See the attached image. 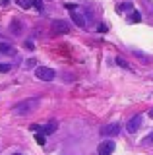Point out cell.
Wrapping results in <instances>:
<instances>
[{
    "label": "cell",
    "instance_id": "1",
    "mask_svg": "<svg viewBox=\"0 0 153 155\" xmlns=\"http://www.w3.org/2000/svg\"><path fill=\"white\" fill-rule=\"evenodd\" d=\"M39 97H33V99H25V101H20L16 107H14V113L16 114H20V116H23V114H29L31 110H35L37 107H39Z\"/></svg>",
    "mask_w": 153,
    "mask_h": 155
},
{
    "label": "cell",
    "instance_id": "2",
    "mask_svg": "<svg viewBox=\"0 0 153 155\" xmlns=\"http://www.w3.org/2000/svg\"><path fill=\"white\" fill-rule=\"evenodd\" d=\"M66 8L72 12V19H74V23L76 25H80V27H85L87 25V21H85V16H83V12L80 10L76 4H66Z\"/></svg>",
    "mask_w": 153,
    "mask_h": 155
},
{
    "label": "cell",
    "instance_id": "3",
    "mask_svg": "<svg viewBox=\"0 0 153 155\" xmlns=\"http://www.w3.org/2000/svg\"><path fill=\"white\" fill-rule=\"evenodd\" d=\"M35 76H37V80H41V81H52L56 74L49 66H37L35 68Z\"/></svg>",
    "mask_w": 153,
    "mask_h": 155
},
{
    "label": "cell",
    "instance_id": "4",
    "mask_svg": "<svg viewBox=\"0 0 153 155\" xmlns=\"http://www.w3.org/2000/svg\"><path fill=\"white\" fill-rule=\"evenodd\" d=\"M50 29H52V33H56V35H64V33H70V23L64 21V19H52Z\"/></svg>",
    "mask_w": 153,
    "mask_h": 155
},
{
    "label": "cell",
    "instance_id": "5",
    "mask_svg": "<svg viewBox=\"0 0 153 155\" xmlns=\"http://www.w3.org/2000/svg\"><path fill=\"white\" fill-rule=\"evenodd\" d=\"M101 134L105 136V138H112V136H118V134H120V124H118V122H111V124L103 126V128H101Z\"/></svg>",
    "mask_w": 153,
    "mask_h": 155
},
{
    "label": "cell",
    "instance_id": "6",
    "mask_svg": "<svg viewBox=\"0 0 153 155\" xmlns=\"http://www.w3.org/2000/svg\"><path fill=\"white\" fill-rule=\"evenodd\" d=\"M140 128H142V114H136V116H132V118L126 122V130H128L130 134L138 132Z\"/></svg>",
    "mask_w": 153,
    "mask_h": 155
},
{
    "label": "cell",
    "instance_id": "7",
    "mask_svg": "<svg viewBox=\"0 0 153 155\" xmlns=\"http://www.w3.org/2000/svg\"><path fill=\"white\" fill-rule=\"evenodd\" d=\"M97 151H99V155H111L114 151V142H111V140H105V142L99 143Z\"/></svg>",
    "mask_w": 153,
    "mask_h": 155
},
{
    "label": "cell",
    "instance_id": "8",
    "mask_svg": "<svg viewBox=\"0 0 153 155\" xmlns=\"http://www.w3.org/2000/svg\"><path fill=\"white\" fill-rule=\"evenodd\" d=\"M0 54H6V56H16V54H18V51H16V47H14V45H10V43L0 41Z\"/></svg>",
    "mask_w": 153,
    "mask_h": 155
},
{
    "label": "cell",
    "instance_id": "9",
    "mask_svg": "<svg viewBox=\"0 0 153 155\" xmlns=\"http://www.w3.org/2000/svg\"><path fill=\"white\" fill-rule=\"evenodd\" d=\"M56 122H49V124H45V126H41V130H39V134H43L47 138V136H50L52 132H56Z\"/></svg>",
    "mask_w": 153,
    "mask_h": 155
},
{
    "label": "cell",
    "instance_id": "10",
    "mask_svg": "<svg viewBox=\"0 0 153 155\" xmlns=\"http://www.w3.org/2000/svg\"><path fill=\"white\" fill-rule=\"evenodd\" d=\"M21 29H23V25H21L20 19H12V23H10V31L14 33V35H20Z\"/></svg>",
    "mask_w": 153,
    "mask_h": 155
},
{
    "label": "cell",
    "instance_id": "11",
    "mask_svg": "<svg viewBox=\"0 0 153 155\" xmlns=\"http://www.w3.org/2000/svg\"><path fill=\"white\" fill-rule=\"evenodd\" d=\"M128 18H130V21H132V23H140V21H142V14L138 12V10H134V12H132Z\"/></svg>",
    "mask_w": 153,
    "mask_h": 155
},
{
    "label": "cell",
    "instance_id": "12",
    "mask_svg": "<svg viewBox=\"0 0 153 155\" xmlns=\"http://www.w3.org/2000/svg\"><path fill=\"white\" fill-rule=\"evenodd\" d=\"M132 8H134L132 2H122V4H118V6H116L118 12H128V10H132Z\"/></svg>",
    "mask_w": 153,
    "mask_h": 155
},
{
    "label": "cell",
    "instance_id": "13",
    "mask_svg": "<svg viewBox=\"0 0 153 155\" xmlns=\"http://www.w3.org/2000/svg\"><path fill=\"white\" fill-rule=\"evenodd\" d=\"M116 64L120 66V68H126V70H130V64H128L124 58H120V56H116Z\"/></svg>",
    "mask_w": 153,
    "mask_h": 155
},
{
    "label": "cell",
    "instance_id": "14",
    "mask_svg": "<svg viewBox=\"0 0 153 155\" xmlns=\"http://www.w3.org/2000/svg\"><path fill=\"white\" fill-rule=\"evenodd\" d=\"M10 70H12L10 62H2V64H0V72H2V74H6V72H10Z\"/></svg>",
    "mask_w": 153,
    "mask_h": 155
},
{
    "label": "cell",
    "instance_id": "15",
    "mask_svg": "<svg viewBox=\"0 0 153 155\" xmlns=\"http://www.w3.org/2000/svg\"><path fill=\"white\" fill-rule=\"evenodd\" d=\"M142 143H143V145H153V132H151V134H147L145 138L142 140Z\"/></svg>",
    "mask_w": 153,
    "mask_h": 155
},
{
    "label": "cell",
    "instance_id": "16",
    "mask_svg": "<svg viewBox=\"0 0 153 155\" xmlns=\"http://www.w3.org/2000/svg\"><path fill=\"white\" fill-rule=\"evenodd\" d=\"M16 2H18V6H21L23 10L31 8V2H29V0H16Z\"/></svg>",
    "mask_w": 153,
    "mask_h": 155
},
{
    "label": "cell",
    "instance_id": "17",
    "mask_svg": "<svg viewBox=\"0 0 153 155\" xmlns=\"http://www.w3.org/2000/svg\"><path fill=\"white\" fill-rule=\"evenodd\" d=\"M31 6H35L37 10H43V0H31Z\"/></svg>",
    "mask_w": 153,
    "mask_h": 155
},
{
    "label": "cell",
    "instance_id": "18",
    "mask_svg": "<svg viewBox=\"0 0 153 155\" xmlns=\"http://www.w3.org/2000/svg\"><path fill=\"white\" fill-rule=\"evenodd\" d=\"M35 140H37V143H39V145H45V140H47V138H45L43 134H37V136H35Z\"/></svg>",
    "mask_w": 153,
    "mask_h": 155
},
{
    "label": "cell",
    "instance_id": "19",
    "mask_svg": "<svg viewBox=\"0 0 153 155\" xmlns=\"http://www.w3.org/2000/svg\"><path fill=\"white\" fill-rule=\"evenodd\" d=\"M37 62H35V58H29V60H25V68H33Z\"/></svg>",
    "mask_w": 153,
    "mask_h": 155
},
{
    "label": "cell",
    "instance_id": "20",
    "mask_svg": "<svg viewBox=\"0 0 153 155\" xmlns=\"http://www.w3.org/2000/svg\"><path fill=\"white\" fill-rule=\"evenodd\" d=\"M132 52H134V54H136L138 58H142V60H147V56L143 54V52H140V51H132Z\"/></svg>",
    "mask_w": 153,
    "mask_h": 155
},
{
    "label": "cell",
    "instance_id": "21",
    "mask_svg": "<svg viewBox=\"0 0 153 155\" xmlns=\"http://www.w3.org/2000/svg\"><path fill=\"white\" fill-rule=\"evenodd\" d=\"M25 47H27V51H31V48H33V41H25Z\"/></svg>",
    "mask_w": 153,
    "mask_h": 155
},
{
    "label": "cell",
    "instance_id": "22",
    "mask_svg": "<svg viewBox=\"0 0 153 155\" xmlns=\"http://www.w3.org/2000/svg\"><path fill=\"white\" fill-rule=\"evenodd\" d=\"M0 4H2V6H6V4H10V0H2Z\"/></svg>",
    "mask_w": 153,
    "mask_h": 155
},
{
    "label": "cell",
    "instance_id": "23",
    "mask_svg": "<svg viewBox=\"0 0 153 155\" xmlns=\"http://www.w3.org/2000/svg\"><path fill=\"white\" fill-rule=\"evenodd\" d=\"M149 116H151V118H153V109H151V110H149Z\"/></svg>",
    "mask_w": 153,
    "mask_h": 155
},
{
    "label": "cell",
    "instance_id": "24",
    "mask_svg": "<svg viewBox=\"0 0 153 155\" xmlns=\"http://www.w3.org/2000/svg\"><path fill=\"white\" fill-rule=\"evenodd\" d=\"M12 155H21V153H12Z\"/></svg>",
    "mask_w": 153,
    "mask_h": 155
}]
</instances>
